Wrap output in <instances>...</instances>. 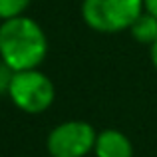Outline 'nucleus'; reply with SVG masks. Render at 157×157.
<instances>
[{
  "mask_svg": "<svg viewBox=\"0 0 157 157\" xmlns=\"http://www.w3.org/2000/svg\"><path fill=\"white\" fill-rule=\"evenodd\" d=\"M46 56L48 38L36 20L18 16L0 24V60L10 70H38Z\"/></svg>",
  "mask_w": 157,
  "mask_h": 157,
  "instance_id": "f257e3e1",
  "label": "nucleus"
},
{
  "mask_svg": "<svg viewBox=\"0 0 157 157\" xmlns=\"http://www.w3.org/2000/svg\"><path fill=\"white\" fill-rule=\"evenodd\" d=\"M143 12V0H84L82 18L92 30L101 34L129 30Z\"/></svg>",
  "mask_w": 157,
  "mask_h": 157,
  "instance_id": "f03ea898",
  "label": "nucleus"
},
{
  "mask_svg": "<svg viewBox=\"0 0 157 157\" xmlns=\"http://www.w3.org/2000/svg\"><path fill=\"white\" fill-rule=\"evenodd\" d=\"M8 98L20 111L38 115L48 111L56 100L54 82L40 70L14 72L8 88Z\"/></svg>",
  "mask_w": 157,
  "mask_h": 157,
  "instance_id": "7ed1b4c3",
  "label": "nucleus"
},
{
  "mask_svg": "<svg viewBox=\"0 0 157 157\" xmlns=\"http://www.w3.org/2000/svg\"><path fill=\"white\" fill-rule=\"evenodd\" d=\"M96 129L84 119H68L58 123L46 137L50 157H86L94 153Z\"/></svg>",
  "mask_w": 157,
  "mask_h": 157,
  "instance_id": "20e7f679",
  "label": "nucleus"
},
{
  "mask_svg": "<svg viewBox=\"0 0 157 157\" xmlns=\"http://www.w3.org/2000/svg\"><path fill=\"white\" fill-rule=\"evenodd\" d=\"M94 155L96 157H133V145H131V139L123 131L104 129L96 137Z\"/></svg>",
  "mask_w": 157,
  "mask_h": 157,
  "instance_id": "39448f33",
  "label": "nucleus"
},
{
  "mask_svg": "<svg viewBox=\"0 0 157 157\" xmlns=\"http://www.w3.org/2000/svg\"><path fill=\"white\" fill-rule=\"evenodd\" d=\"M129 32H131V36H133L135 42L151 46V44L157 40V20L143 10L141 14L137 16V20L129 26Z\"/></svg>",
  "mask_w": 157,
  "mask_h": 157,
  "instance_id": "423d86ee",
  "label": "nucleus"
},
{
  "mask_svg": "<svg viewBox=\"0 0 157 157\" xmlns=\"http://www.w3.org/2000/svg\"><path fill=\"white\" fill-rule=\"evenodd\" d=\"M32 0H0V20H12L24 16Z\"/></svg>",
  "mask_w": 157,
  "mask_h": 157,
  "instance_id": "0eeeda50",
  "label": "nucleus"
},
{
  "mask_svg": "<svg viewBox=\"0 0 157 157\" xmlns=\"http://www.w3.org/2000/svg\"><path fill=\"white\" fill-rule=\"evenodd\" d=\"M12 76H14V70H10L0 60V94H4V96H8V88H10Z\"/></svg>",
  "mask_w": 157,
  "mask_h": 157,
  "instance_id": "6e6552de",
  "label": "nucleus"
},
{
  "mask_svg": "<svg viewBox=\"0 0 157 157\" xmlns=\"http://www.w3.org/2000/svg\"><path fill=\"white\" fill-rule=\"evenodd\" d=\"M143 10L157 20V0H143Z\"/></svg>",
  "mask_w": 157,
  "mask_h": 157,
  "instance_id": "1a4fd4ad",
  "label": "nucleus"
},
{
  "mask_svg": "<svg viewBox=\"0 0 157 157\" xmlns=\"http://www.w3.org/2000/svg\"><path fill=\"white\" fill-rule=\"evenodd\" d=\"M149 54H151V64H153V68L157 70V40L149 46Z\"/></svg>",
  "mask_w": 157,
  "mask_h": 157,
  "instance_id": "9d476101",
  "label": "nucleus"
}]
</instances>
